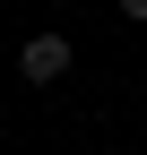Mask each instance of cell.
<instances>
[{"label": "cell", "instance_id": "obj_1", "mask_svg": "<svg viewBox=\"0 0 147 155\" xmlns=\"http://www.w3.org/2000/svg\"><path fill=\"white\" fill-rule=\"evenodd\" d=\"M69 61H78V43H69L61 26H43V35H26V43H17V78H26V86H61Z\"/></svg>", "mask_w": 147, "mask_h": 155}, {"label": "cell", "instance_id": "obj_2", "mask_svg": "<svg viewBox=\"0 0 147 155\" xmlns=\"http://www.w3.org/2000/svg\"><path fill=\"white\" fill-rule=\"evenodd\" d=\"M121 17H130V26H147V0H121Z\"/></svg>", "mask_w": 147, "mask_h": 155}, {"label": "cell", "instance_id": "obj_3", "mask_svg": "<svg viewBox=\"0 0 147 155\" xmlns=\"http://www.w3.org/2000/svg\"><path fill=\"white\" fill-rule=\"evenodd\" d=\"M43 9H69V0H43Z\"/></svg>", "mask_w": 147, "mask_h": 155}]
</instances>
